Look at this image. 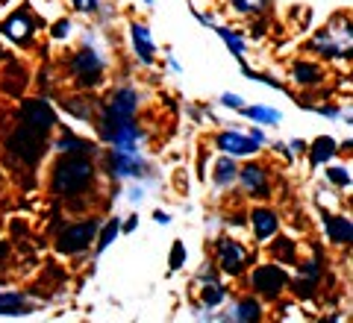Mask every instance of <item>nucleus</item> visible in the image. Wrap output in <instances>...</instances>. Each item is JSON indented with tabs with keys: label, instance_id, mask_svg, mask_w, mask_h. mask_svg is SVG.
Wrapping results in <instances>:
<instances>
[{
	"label": "nucleus",
	"instance_id": "1",
	"mask_svg": "<svg viewBox=\"0 0 353 323\" xmlns=\"http://www.w3.org/2000/svg\"><path fill=\"white\" fill-rule=\"evenodd\" d=\"M97 180V165L92 156L83 153H59L50 171V194L57 200H80Z\"/></svg>",
	"mask_w": 353,
	"mask_h": 323
},
{
	"label": "nucleus",
	"instance_id": "2",
	"mask_svg": "<svg viewBox=\"0 0 353 323\" xmlns=\"http://www.w3.org/2000/svg\"><path fill=\"white\" fill-rule=\"evenodd\" d=\"M306 50L318 59H341L350 62L353 56V21L350 12H336L327 24L306 41Z\"/></svg>",
	"mask_w": 353,
	"mask_h": 323
},
{
	"label": "nucleus",
	"instance_id": "3",
	"mask_svg": "<svg viewBox=\"0 0 353 323\" xmlns=\"http://www.w3.org/2000/svg\"><path fill=\"white\" fill-rule=\"evenodd\" d=\"M44 153H48V136L18 121V127L9 132V138H6L9 159L27 165V168H36V165L44 159Z\"/></svg>",
	"mask_w": 353,
	"mask_h": 323
},
{
	"label": "nucleus",
	"instance_id": "4",
	"mask_svg": "<svg viewBox=\"0 0 353 323\" xmlns=\"http://www.w3.org/2000/svg\"><path fill=\"white\" fill-rule=\"evenodd\" d=\"M97 227H101L97 218L74 220V224H68L65 229L57 232L53 247H57V253H62V256H83L85 250H92V244L97 238Z\"/></svg>",
	"mask_w": 353,
	"mask_h": 323
},
{
	"label": "nucleus",
	"instance_id": "5",
	"mask_svg": "<svg viewBox=\"0 0 353 323\" xmlns=\"http://www.w3.org/2000/svg\"><path fill=\"white\" fill-rule=\"evenodd\" d=\"M285 285H289V273H285V267L271 262V264H256L248 276V288L253 291V297H262L274 303V300H280Z\"/></svg>",
	"mask_w": 353,
	"mask_h": 323
},
{
	"label": "nucleus",
	"instance_id": "6",
	"mask_svg": "<svg viewBox=\"0 0 353 323\" xmlns=\"http://www.w3.org/2000/svg\"><path fill=\"white\" fill-rule=\"evenodd\" d=\"M71 80L80 92H92L103 83V59L92 48H83L71 56Z\"/></svg>",
	"mask_w": 353,
	"mask_h": 323
},
{
	"label": "nucleus",
	"instance_id": "7",
	"mask_svg": "<svg viewBox=\"0 0 353 323\" xmlns=\"http://www.w3.org/2000/svg\"><path fill=\"white\" fill-rule=\"evenodd\" d=\"M41 30V21L30 12V6H18L15 12H9V18L0 24V32L18 44V48H30L32 41H36V32Z\"/></svg>",
	"mask_w": 353,
	"mask_h": 323
},
{
	"label": "nucleus",
	"instance_id": "8",
	"mask_svg": "<svg viewBox=\"0 0 353 323\" xmlns=\"http://www.w3.org/2000/svg\"><path fill=\"white\" fill-rule=\"evenodd\" d=\"M18 121H21V124H27V127H32V129L44 132V136H50V132L59 127L57 109H53L44 97H27V100H21Z\"/></svg>",
	"mask_w": 353,
	"mask_h": 323
},
{
	"label": "nucleus",
	"instance_id": "9",
	"mask_svg": "<svg viewBox=\"0 0 353 323\" xmlns=\"http://www.w3.org/2000/svg\"><path fill=\"white\" fill-rule=\"evenodd\" d=\"M215 262L218 271L227 276H241L250 264V253L245 250V244L236 241L233 236H221L215 241Z\"/></svg>",
	"mask_w": 353,
	"mask_h": 323
},
{
	"label": "nucleus",
	"instance_id": "10",
	"mask_svg": "<svg viewBox=\"0 0 353 323\" xmlns=\"http://www.w3.org/2000/svg\"><path fill=\"white\" fill-rule=\"evenodd\" d=\"M103 171L112 180H139L148 174V162L141 159V153H124L112 147L103 153Z\"/></svg>",
	"mask_w": 353,
	"mask_h": 323
},
{
	"label": "nucleus",
	"instance_id": "11",
	"mask_svg": "<svg viewBox=\"0 0 353 323\" xmlns=\"http://www.w3.org/2000/svg\"><path fill=\"white\" fill-rule=\"evenodd\" d=\"M236 183L241 185V191H245L250 200H259V203H262V200L271 197V174H268V168H265V165H259V162L241 165Z\"/></svg>",
	"mask_w": 353,
	"mask_h": 323
},
{
	"label": "nucleus",
	"instance_id": "12",
	"mask_svg": "<svg viewBox=\"0 0 353 323\" xmlns=\"http://www.w3.org/2000/svg\"><path fill=\"white\" fill-rule=\"evenodd\" d=\"M136 112H139V92L136 88H130V85L115 88V92L106 97V103L101 106V115L112 118V121L136 118Z\"/></svg>",
	"mask_w": 353,
	"mask_h": 323
},
{
	"label": "nucleus",
	"instance_id": "13",
	"mask_svg": "<svg viewBox=\"0 0 353 323\" xmlns=\"http://www.w3.org/2000/svg\"><path fill=\"white\" fill-rule=\"evenodd\" d=\"M215 150L233 156V159H250V156H256L262 147L248 136V132L224 129V132H218L215 136Z\"/></svg>",
	"mask_w": 353,
	"mask_h": 323
},
{
	"label": "nucleus",
	"instance_id": "14",
	"mask_svg": "<svg viewBox=\"0 0 353 323\" xmlns=\"http://www.w3.org/2000/svg\"><path fill=\"white\" fill-rule=\"evenodd\" d=\"M248 224L253 229V236H256V241H271L274 236L280 232V218H277V211L268 209V206H262L256 203L250 211H248Z\"/></svg>",
	"mask_w": 353,
	"mask_h": 323
},
{
	"label": "nucleus",
	"instance_id": "15",
	"mask_svg": "<svg viewBox=\"0 0 353 323\" xmlns=\"http://www.w3.org/2000/svg\"><path fill=\"white\" fill-rule=\"evenodd\" d=\"M292 83L301 88H318L327 83V71H324V65L315 59H297L292 65Z\"/></svg>",
	"mask_w": 353,
	"mask_h": 323
},
{
	"label": "nucleus",
	"instance_id": "16",
	"mask_svg": "<svg viewBox=\"0 0 353 323\" xmlns=\"http://www.w3.org/2000/svg\"><path fill=\"white\" fill-rule=\"evenodd\" d=\"M130 36H132V50L141 65H153L157 62V44H153V36H150V27L141 24V21H132L130 24Z\"/></svg>",
	"mask_w": 353,
	"mask_h": 323
},
{
	"label": "nucleus",
	"instance_id": "17",
	"mask_svg": "<svg viewBox=\"0 0 353 323\" xmlns=\"http://www.w3.org/2000/svg\"><path fill=\"white\" fill-rule=\"evenodd\" d=\"M53 150H57V153H83V156H94V153H97V144L88 141V138H80L71 127H62L59 136L53 138Z\"/></svg>",
	"mask_w": 353,
	"mask_h": 323
},
{
	"label": "nucleus",
	"instance_id": "18",
	"mask_svg": "<svg viewBox=\"0 0 353 323\" xmlns=\"http://www.w3.org/2000/svg\"><path fill=\"white\" fill-rule=\"evenodd\" d=\"M324 229H327V238L333 241L336 247H350L353 224L347 215H330V211H324Z\"/></svg>",
	"mask_w": 353,
	"mask_h": 323
},
{
	"label": "nucleus",
	"instance_id": "19",
	"mask_svg": "<svg viewBox=\"0 0 353 323\" xmlns=\"http://www.w3.org/2000/svg\"><path fill=\"white\" fill-rule=\"evenodd\" d=\"M268 244V253L271 259L277 264H289L294 267L297 262H301V253H297V241L289 238V236H274V241H265Z\"/></svg>",
	"mask_w": 353,
	"mask_h": 323
},
{
	"label": "nucleus",
	"instance_id": "20",
	"mask_svg": "<svg viewBox=\"0 0 353 323\" xmlns=\"http://www.w3.org/2000/svg\"><path fill=\"white\" fill-rule=\"evenodd\" d=\"M306 153H309V165H312V168H321V165L336 159L339 144H336V138H330V136H318L312 144H306Z\"/></svg>",
	"mask_w": 353,
	"mask_h": 323
},
{
	"label": "nucleus",
	"instance_id": "21",
	"mask_svg": "<svg viewBox=\"0 0 353 323\" xmlns=\"http://www.w3.org/2000/svg\"><path fill=\"white\" fill-rule=\"evenodd\" d=\"M36 303H30L27 294L21 291H0V315L6 317H21V315H32Z\"/></svg>",
	"mask_w": 353,
	"mask_h": 323
},
{
	"label": "nucleus",
	"instance_id": "22",
	"mask_svg": "<svg viewBox=\"0 0 353 323\" xmlns=\"http://www.w3.org/2000/svg\"><path fill=\"white\" fill-rule=\"evenodd\" d=\"M59 106H62V112H68V115H74L77 121H85V124H92V121L97 118V112H94V100L92 97H83V94H71V97H62L59 100Z\"/></svg>",
	"mask_w": 353,
	"mask_h": 323
},
{
	"label": "nucleus",
	"instance_id": "23",
	"mask_svg": "<svg viewBox=\"0 0 353 323\" xmlns=\"http://www.w3.org/2000/svg\"><path fill=\"white\" fill-rule=\"evenodd\" d=\"M227 320H236V323H256V320H262L259 297H239L233 311L227 315Z\"/></svg>",
	"mask_w": 353,
	"mask_h": 323
},
{
	"label": "nucleus",
	"instance_id": "24",
	"mask_svg": "<svg viewBox=\"0 0 353 323\" xmlns=\"http://www.w3.org/2000/svg\"><path fill=\"white\" fill-rule=\"evenodd\" d=\"M227 6L239 18H256L271 12V0H227Z\"/></svg>",
	"mask_w": 353,
	"mask_h": 323
},
{
	"label": "nucleus",
	"instance_id": "25",
	"mask_svg": "<svg viewBox=\"0 0 353 323\" xmlns=\"http://www.w3.org/2000/svg\"><path fill=\"white\" fill-rule=\"evenodd\" d=\"M236 176H239V165L233 156H221V159L215 162V168H212V183L218 188H227V185H233L236 183Z\"/></svg>",
	"mask_w": 353,
	"mask_h": 323
},
{
	"label": "nucleus",
	"instance_id": "26",
	"mask_svg": "<svg viewBox=\"0 0 353 323\" xmlns=\"http://www.w3.org/2000/svg\"><path fill=\"white\" fill-rule=\"evenodd\" d=\"M239 112H245V118H250L253 124H262V127H277L280 124V109H271L265 103H256V106H241Z\"/></svg>",
	"mask_w": 353,
	"mask_h": 323
},
{
	"label": "nucleus",
	"instance_id": "27",
	"mask_svg": "<svg viewBox=\"0 0 353 323\" xmlns=\"http://www.w3.org/2000/svg\"><path fill=\"white\" fill-rule=\"evenodd\" d=\"M227 297H230V288L221 285L218 280L215 282H201V306L203 309H218Z\"/></svg>",
	"mask_w": 353,
	"mask_h": 323
},
{
	"label": "nucleus",
	"instance_id": "28",
	"mask_svg": "<svg viewBox=\"0 0 353 323\" xmlns=\"http://www.w3.org/2000/svg\"><path fill=\"white\" fill-rule=\"evenodd\" d=\"M212 27H215V24H212ZM215 32L221 36V41L227 44V50L233 53L236 59H245V53H248V41H245V36H241V32L230 30V27H215Z\"/></svg>",
	"mask_w": 353,
	"mask_h": 323
},
{
	"label": "nucleus",
	"instance_id": "29",
	"mask_svg": "<svg viewBox=\"0 0 353 323\" xmlns=\"http://www.w3.org/2000/svg\"><path fill=\"white\" fill-rule=\"evenodd\" d=\"M118 232H121V218H109L106 224L97 227V238H94L97 241V256H101L109 247V244L118 238Z\"/></svg>",
	"mask_w": 353,
	"mask_h": 323
},
{
	"label": "nucleus",
	"instance_id": "30",
	"mask_svg": "<svg viewBox=\"0 0 353 323\" xmlns=\"http://www.w3.org/2000/svg\"><path fill=\"white\" fill-rule=\"evenodd\" d=\"M327 180L333 185H339V188H350V171L339 168V165H330V168H327Z\"/></svg>",
	"mask_w": 353,
	"mask_h": 323
},
{
	"label": "nucleus",
	"instance_id": "31",
	"mask_svg": "<svg viewBox=\"0 0 353 323\" xmlns=\"http://www.w3.org/2000/svg\"><path fill=\"white\" fill-rule=\"evenodd\" d=\"M185 264V244L183 241H174V247H171V259H168V271H180V267Z\"/></svg>",
	"mask_w": 353,
	"mask_h": 323
},
{
	"label": "nucleus",
	"instance_id": "32",
	"mask_svg": "<svg viewBox=\"0 0 353 323\" xmlns=\"http://www.w3.org/2000/svg\"><path fill=\"white\" fill-rule=\"evenodd\" d=\"M71 6H74V12H80V15H94L97 9H101V0H71Z\"/></svg>",
	"mask_w": 353,
	"mask_h": 323
},
{
	"label": "nucleus",
	"instance_id": "33",
	"mask_svg": "<svg viewBox=\"0 0 353 323\" xmlns=\"http://www.w3.org/2000/svg\"><path fill=\"white\" fill-rule=\"evenodd\" d=\"M68 32H71V21H68V18H59L57 24L50 27V39L62 41V39H68Z\"/></svg>",
	"mask_w": 353,
	"mask_h": 323
},
{
	"label": "nucleus",
	"instance_id": "34",
	"mask_svg": "<svg viewBox=\"0 0 353 323\" xmlns=\"http://www.w3.org/2000/svg\"><path fill=\"white\" fill-rule=\"evenodd\" d=\"M221 106H227V109H241V106H245V97L227 92V94H221Z\"/></svg>",
	"mask_w": 353,
	"mask_h": 323
},
{
	"label": "nucleus",
	"instance_id": "35",
	"mask_svg": "<svg viewBox=\"0 0 353 323\" xmlns=\"http://www.w3.org/2000/svg\"><path fill=\"white\" fill-rule=\"evenodd\" d=\"M215 280H218V264H209L206 262V267L197 273V282H215Z\"/></svg>",
	"mask_w": 353,
	"mask_h": 323
},
{
	"label": "nucleus",
	"instance_id": "36",
	"mask_svg": "<svg viewBox=\"0 0 353 323\" xmlns=\"http://www.w3.org/2000/svg\"><path fill=\"white\" fill-rule=\"evenodd\" d=\"M309 109H315V112H321L324 118H339L341 115V109L336 103H324V106H309Z\"/></svg>",
	"mask_w": 353,
	"mask_h": 323
},
{
	"label": "nucleus",
	"instance_id": "37",
	"mask_svg": "<svg viewBox=\"0 0 353 323\" xmlns=\"http://www.w3.org/2000/svg\"><path fill=\"white\" fill-rule=\"evenodd\" d=\"M248 136H250L253 141H256V144H259V147H265V144H268V136H265V132H262L259 127H253V129L248 132Z\"/></svg>",
	"mask_w": 353,
	"mask_h": 323
},
{
	"label": "nucleus",
	"instance_id": "38",
	"mask_svg": "<svg viewBox=\"0 0 353 323\" xmlns=\"http://www.w3.org/2000/svg\"><path fill=\"white\" fill-rule=\"evenodd\" d=\"M9 253H12V247H9V241H0V267H6Z\"/></svg>",
	"mask_w": 353,
	"mask_h": 323
},
{
	"label": "nucleus",
	"instance_id": "39",
	"mask_svg": "<svg viewBox=\"0 0 353 323\" xmlns=\"http://www.w3.org/2000/svg\"><path fill=\"white\" fill-rule=\"evenodd\" d=\"M136 227H139V215H130V218L124 220V224H121V232H132Z\"/></svg>",
	"mask_w": 353,
	"mask_h": 323
},
{
	"label": "nucleus",
	"instance_id": "40",
	"mask_svg": "<svg viewBox=\"0 0 353 323\" xmlns=\"http://www.w3.org/2000/svg\"><path fill=\"white\" fill-rule=\"evenodd\" d=\"M227 224H230V227H245V224H248V215H241V211H239V215H230Z\"/></svg>",
	"mask_w": 353,
	"mask_h": 323
},
{
	"label": "nucleus",
	"instance_id": "41",
	"mask_svg": "<svg viewBox=\"0 0 353 323\" xmlns=\"http://www.w3.org/2000/svg\"><path fill=\"white\" fill-rule=\"evenodd\" d=\"M153 220H157V224H171V215H165V211L162 209H157V211H153Z\"/></svg>",
	"mask_w": 353,
	"mask_h": 323
},
{
	"label": "nucleus",
	"instance_id": "42",
	"mask_svg": "<svg viewBox=\"0 0 353 323\" xmlns=\"http://www.w3.org/2000/svg\"><path fill=\"white\" fill-rule=\"evenodd\" d=\"M289 147H294V153H306V144L303 141H292Z\"/></svg>",
	"mask_w": 353,
	"mask_h": 323
},
{
	"label": "nucleus",
	"instance_id": "43",
	"mask_svg": "<svg viewBox=\"0 0 353 323\" xmlns=\"http://www.w3.org/2000/svg\"><path fill=\"white\" fill-rule=\"evenodd\" d=\"M130 200H132V203H139V200H141V188H132V191H130Z\"/></svg>",
	"mask_w": 353,
	"mask_h": 323
},
{
	"label": "nucleus",
	"instance_id": "44",
	"mask_svg": "<svg viewBox=\"0 0 353 323\" xmlns=\"http://www.w3.org/2000/svg\"><path fill=\"white\" fill-rule=\"evenodd\" d=\"M145 3H148V6H153V0H145Z\"/></svg>",
	"mask_w": 353,
	"mask_h": 323
}]
</instances>
